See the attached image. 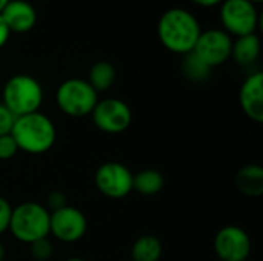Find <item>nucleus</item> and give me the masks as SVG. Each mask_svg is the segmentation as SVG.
<instances>
[{
  "label": "nucleus",
  "mask_w": 263,
  "mask_h": 261,
  "mask_svg": "<svg viewBox=\"0 0 263 261\" xmlns=\"http://www.w3.org/2000/svg\"><path fill=\"white\" fill-rule=\"evenodd\" d=\"M234 185L247 197H260L263 194V168L259 165L240 168L234 177Z\"/></svg>",
  "instance_id": "nucleus-14"
},
{
  "label": "nucleus",
  "mask_w": 263,
  "mask_h": 261,
  "mask_svg": "<svg viewBox=\"0 0 263 261\" xmlns=\"http://www.w3.org/2000/svg\"><path fill=\"white\" fill-rule=\"evenodd\" d=\"M202 32L196 15L183 8L165 11L157 23V35L160 43L171 52L185 55L194 49Z\"/></svg>",
  "instance_id": "nucleus-1"
},
{
  "label": "nucleus",
  "mask_w": 263,
  "mask_h": 261,
  "mask_svg": "<svg viewBox=\"0 0 263 261\" xmlns=\"http://www.w3.org/2000/svg\"><path fill=\"white\" fill-rule=\"evenodd\" d=\"M5 257H6V249H5L3 243L0 242V261L5 260Z\"/></svg>",
  "instance_id": "nucleus-27"
},
{
  "label": "nucleus",
  "mask_w": 263,
  "mask_h": 261,
  "mask_svg": "<svg viewBox=\"0 0 263 261\" xmlns=\"http://www.w3.org/2000/svg\"><path fill=\"white\" fill-rule=\"evenodd\" d=\"M3 105L14 117L37 112L43 103V88L37 78L28 74L12 75L2 88Z\"/></svg>",
  "instance_id": "nucleus-4"
},
{
  "label": "nucleus",
  "mask_w": 263,
  "mask_h": 261,
  "mask_svg": "<svg viewBox=\"0 0 263 261\" xmlns=\"http://www.w3.org/2000/svg\"><path fill=\"white\" fill-rule=\"evenodd\" d=\"M55 102L59 109L74 118L91 115L94 111L99 94L83 78H68L60 83L55 92Z\"/></svg>",
  "instance_id": "nucleus-5"
},
{
  "label": "nucleus",
  "mask_w": 263,
  "mask_h": 261,
  "mask_svg": "<svg viewBox=\"0 0 263 261\" xmlns=\"http://www.w3.org/2000/svg\"><path fill=\"white\" fill-rule=\"evenodd\" d=\"M219 15L223 31L236 37L254 34L259 25L257 5L250 0H223Z\"/></svg>",
  "instance_id": "nucleus-6"
},
{
  "label": "nucleus",
  "mask_w": 263,
  "mask_h": 261,
  "mask_svg": "<svg viewBox=\"0 0 263 261\" xmlns=\"http://www.w3.org/2000/svg\"><path fill=\"white\" fill-rule=\"evenodd\" d=\"M49 211L35 202H25L12 208L8 231L25 245L49 237Z\"/></svg>",
  "instance_id": "nucleus-3"
},
{
  "label": "nucleus",
  "mask_w": 263,
  "mask_h": 261,
  "mask_svg": "<svg viewBox=\"0 0 263 261\" xmlns=\"http://www.w3.org/2000/svg\"><path fill=\"white\" fill-rule=\"evenodd\" d=\"M260 55V38L254 34L240 35L233 40L231 46V57L242 66L253 65Z\"/></svg>",
  "instance_id": "nucleus-15"
},
{
  "label": "nucleus",
  "mask_w": 263,
  "mask_h": 261,
  "mask_svg": "<svg viewBox=\"0 0 263 261\" xmlns=\"http://www.w3.org/2000/svg\"><path fill=\"white\" fill-rule=\"evenodd\" d=\"M196 5H199V6H205V8H211V6H217V5H220L223 0H193Z\"/></svg>",
  "instance_id": "nucleus-26"
},
{
  "label": "nucleus",
  "mask_w": 263,
  "mask_h": 261,
  "mask_svg": "<svg viewBox=\"0 0 263 261\" xmlns=\"http://www.w3.org/2000/svg\"><path fill=\"white\" fill-rule=\"evenodd\" d=\"M163 254L162 242L156 235L139 237L131 248L133 261H159Z\"/></svg>",
  "instance_id": "nucleus-17"
},
{
  "label": "nucleus",
  "mask_w": 263,
  "mask_h": 261,
  "mask_svg": "<svg viewBox=\"0 0 263 261\" xmlns=\"http://www.w3.org/2000/svg\"><path fill=\"white\" fill-rule=\"evenodd\" d=\"M250 2H253L254 5H259V3H262L263 0H250Z\"/></svg>",
  "instance_id": "nucleus-30"
},
{
  "label": "nucleus",
  "mask_w": 263,
  "mask_h": 261,
  "mask_svg": "<svg viewBox=\"0 0 263 261\" xmlns=\"http://www.w3.org/2000/svg\"><path fill=\"white\" fill-rule=\"evenodd\" d=\"M11 137L14 138L18 151L31 155H40L54 146L57 140V129L49 117L37 111L15 117Z\"/></svg>",
  "instance_id": "nucleus-2"
},
{
  "label": "nucleus",
  "mask_w": 263,
  "mask_h": 261,
  "mask_svg": "<svg viewBox=\"0 0 263 261\" xmlns=\"http://www.w3.org/2000/svg\"><path fill=\"white\" fill-rule=\"evenodd\" d=\"M9 35H11V32H9L8 26L5 25V22H3V18H2V15H0V48H3V46L8 43Z\"/></svg>",
  "instance_id": "nucleus-25"
},
{
  "label": "nucleus",
  "mask_w": 263,
  "mask_h": 261,
  "mask_svg": "<svg viewBox=\"0 0 263 261\" xmlns=\"http://www.w3.org/2000/svg\"><path fill=\"white\" fill-rule=\"evenodd\" d=\"M182 71L188 80L196 82V83L205 82L211 74V68L206 63H203L194 52H188L183 55Z\"/></svg>",
  "instance_id": "nucleus-19"
},
{
  "label": "nucleus",
  "mask_w": 263,
  "mask_h": 261,
  "mask_svg": "<svg viewBox=\"0 0 263 261\" xmlns=\"http://www.w3.org/2000/svg\"><path fill=\"white\" fill-rule=\"evenodd\" d=\"M0 15L9 32L17 34L29 32L37 22V12L34 6L26 0H9L8 5L2 9Z\"/></svg>",
  "instance_id": "nucleus-13"
},
{
  "label": "nucleus",
  "mask_w": 263,
  "mask_h": 261,
  "mask_svg": "<svg viewBox=\"0 0 263 261\" xmlns=\"http://www.w3.org/2000/svg\"><path fill=\"white\" fill-rule=\"evenodd\" d=\"M91 117L96 128L105 134H122L133 122L131 108L120 98L99 100Z\"/></svg>",
  "instance_id": "nucleus-7"
},
{
  "label": "nucleus",
  "mask_w": 263,
  "mask_h": 261,
  "mask_svg": "<svg viewBox=\"0 0 263 261\" xmlns=\"http://www.w3.org/2000/svg\"><path fill=\"white\" fill-rule=\"evenodd\" d=\"M49 214V235H54L59 242L76 243L85 237L88 222L80 209L68 205Z\"/></svg>",
  "instance_id": "nucleus-10"
},
{
  "label": "nucleus",
  "mask_w": 263,
  "mask_h": 261,
  "mask_svg": "<svg viewBox=\"0 0 263 261\" xmlns=\"http://www.w3.org/2000/svg\"><path fill=\"white\" fill-rule=\"evenodd\" d=\"M65 261H85L83 258H79V257H71V258H68V260Z\"/></svg>",
  "instance_id": "nucleus-29"
},
{
  "label": "nucleus",
  "mask_w": 263,
  "mask_h": 261,
  "mask_svg": "<svg viewBox=\"0 0 263 261\" xmlns=\"http://www.w3.org/2000/svg\"><path fill=\"white\" fill-rule=\"evenodd\" d=\"M14 120H15V117L12 115V112L3 103H0V135L11 134Z\"/></svg>",
  "instance_id": "nucleus-23"
},
{
  "label": "nucleus",
  "mask_w": 263,
  "mask_h": 261,
  "mask_svg": "<svg viewBox=\"0 0 263 261\" xmlns=\"http://www.w3.org/2000/svg\"><path fill=\"white\" fill-rule=\"evenodd\" d=\"M165 186V178L157 169H143L133 174V191L142 195H156Z\"/></svg>",
  "instance_id": "nucleus-16"
},
{
  "label": "nucleus",
  "mask_w": 263,
  "mask_h": 261,
  "mask_svg": "<svg viewBox=\"0 0 263 261\" xmlns=\"http://www.w3.org/2000/svg\"><path fill=\"white\" fill-rule=\"evenodd\" d=\"M239 102L242 111L256 123L263 122V74L260 71L247 77L240 88Z\"/></svg>",
  "instance_id": "nucleus-12"
},
{
  "label": "nucleus",
  "mask_w": 263,
  "mask_h": 261,
  "mask_svg": "<svg viewBox=\"0 0 263 261\" xmlns=\"http://www.w3.org/2000/svg\"><path fill=\"white\" fill-rule=\"evenodd\" d=\"M11 212H12V206L5 197L0 195V235L5 234L9 228Z\"/></svg>",
  "instance_id": "nucleus-24"
},
{
  "label": "nucleus",
  "mask_w": 263,
  "mask_h": 261,
  "mask_svg": "<svg viewBox=\"0 0 263 261\" xmlns=\"http://www.w3.org/2000/svg\"><path fill=\"white\" fill-rule=\"evenodd\" d=\"M0 92H2V82H0Z\"/></svg>",
  "instance_id": "nucleus-31"
},
{
  "label": "nucleus",
  "mask_w": 263,
  "mask_h": 261,
  "mask_svg": "<svg viewBox=\"0 0 263 261\" xmlns=\"http://www.w3.org/2000/svg\"><path fill=\"white\" fill-rule=\"evenodd\" d=\"M214 252L222 261H247L251 254V238L239 226H225L214 237Z\"/></svg>",
  "instance_id": "nucleus-11"
},
{
  "label": "nucleus",
  "mask_w": 263,
  "mask_h": 261,
  "mask_svg": "<svg viewBox=\"0 0 263 261\" xmlns=\"http://www.w3.org/2000/svg\"><path fill=\"white\" fill-rule=\"evenodd\" d=\"M231 35L223 29L213 28L200 32L191 52H194L203 63H206L213 69L231 58Z\"/></svg>",
  "instance_id": "nucleus-9"
},
{
  "label": "nucleus",
  "mask_w": 263,
  "mask_h": 261,
  "mask_svg": "<svg viewBox=\"0 0 263 261\" xmlns=\"http://www.w3.org/2000/svg\"><path fill=\"white\" fill-rule=\"evenodd\" d=\"M68 206V198H66V194L62 192V191H51L46 197V209L49 212H54V211H59L62 208Z\"/></svg>",
  "instance_id": "nucleus-22"
},
{
  "label": "nucleus",
  "mask_w": 263,
  "mask_h": 261,
  "mask_svg": "<svg viewBox=\"0 0 263 261\" xmlns=\"http://www.w3.org/2000/svg\"><path fill=\"white\" fill-rule=\"evenodd\" d=\"M8 2H9V0H0V12H2V9L8 5Z\"/></svg>",
  "instance_id": "nucleus-28"
},
{
  "label": "nucleus",
  "mask_w": 263,
  "mask_h": 261,
  "mask_svg": "<svg viewBox=\"0 0 263 261\" xmlns=\"http://www.w3.org/2000/svg\"><path fill=\"white\" fill-rule=\"evenodd\" d=\"M116 77H117L116 68L109 62H97L91 66L86 82L99 94L108 91L114 85Z\"/></svg>",
  "instance_id": "nucleus-18"
},
{
  "label": "nucleus",
  "mask_w": 263,
  "mask_h": 261,
  "mask_svg": "<svg viewBox=\"0 0 263 261\" xmlns=\"http://www.w3.org/2000/svg\"><path fill=\"white\" fill-rule=\"evenodd\" d=\"M29 246V254L31 257L35 261H48L51 260L52 254H54V246L51 243V240L46 237V238H42V240H37Z\"/></svg>",
  "instance_id": "nucleus-20"
},
{
  "label": "nucleus",
  "mask_w": 263,
  "mask_h": 261,
  "mask_svg": "<svg viewBox=\"0 0 263 261\" xmlns=\"http://www.w3.org/2000/svg\"><path fill=\"white\" fill-rule=\"evenodd\" d=\"M94 183L105 197L122 200L133 192V172L123 163L106 162L96 171Z\"/></svg>",
  "instance_id": "nucleus-8"
},
{
  "label": "nucleus",
  "mask_w": 263,
  "mask_h": 261,
  "mask_svg": "<svg viewBox=\"0 0 263 261\" xmlns=\"http://www.w3.org/2000/svg\"><path fill=\"white\" fill-rule=\"evenodd\" d=\"M17 152H18V148H17L14 138L11 137V134L0 135V160L2 162L11 160Z\"/></svg>",
  "instance_id": "nucleus-21"
}]
</instances>
